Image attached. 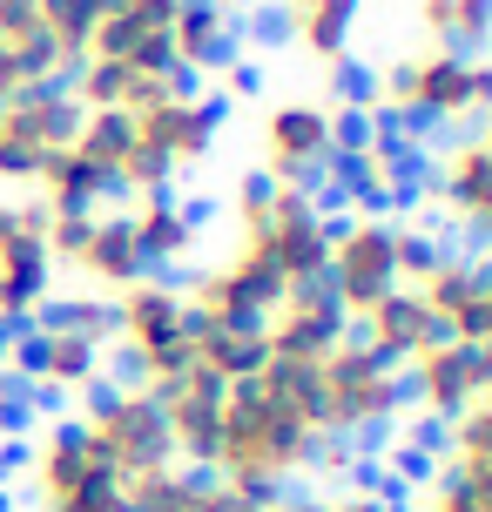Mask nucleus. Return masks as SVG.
I'll use <instances>...</instances> for the list:
<instances>
[{
  "label": "nucleus",
  "instance_id": "obj_1",
  "mask_svg": "<svg viewBox=\"0 0 492 512\" xmlns=\"http://www.w3.org/2000/svg\"><path fill=\"white\" fill-rule=\"evenodd\" d=\"M331 465H351V452L324 432L317 364L263 358L257 371L223 384L216 445H209V465H203L216 486H230L243 506H257L270 492H290V479L331 472Z\"/></svg>",
  "mask_w": 492,
  "mask_h": 512
},
{
  "label": "nucleus",
  "instance_id": "obj_2",
  "mask_svg": "<svg viewBox=\"0 0 492 512\" xmlns=\"http://www.w3.org/2000/svg\"><path fill=\"white\" fill-rule=\"evenodd\" d=\"M230 223H236L230 256L257 283H270L277 297H284V290H304V283H324L331 216H324L317 196L277 189V182H263V176H243L236 196H230Z\"/></svg>",
  "mask_w": 492,
  "mask_h": 512
},
{
  "label": "nucleus",
  "instance_id": "obj_3",
  "mask_svg": "<svg viewBox=\"0 0 492 512\" xmlns=\"http://www.w3.org/2000/svg\"><path fill=\"white\" fill-rule=\"evenodd\" d=\"M364 115L405 128H479L492 115V54L425 41L378 68V81L364 88Z\"/></svg>",
  "mask_w": 492,
  "mask_h": 512
},
{
  "label": "nucleus",
  "instance_id": "obj_4",
  "mask_svg": "<svg viewBox=\"0 0 492 512\" xmlns=\"http://www.w3.org/2000/svg\"><path fill=\"white\" fill-rule=\"evenodd\" d=\"M75 432L88 438V452L108 465L115 486H135V479H156L176 465V445H169V425H162V405L149 384H102L88 391L75 411Z\"/></svg>",
  "mask_w": 492,
  "mask_h": 512
},
{
  "label": "nucleus",
  "instance_id": "obj_5",
  "mask_svg": "<svg viewBox=\"0 0 492 512\" xmlns=\"http://www.w3.org/2000/svg\"><path fill=\"white\" fill-rule=\"evenodd\" d=\"M317 411H324V432L337 445L385 438L405 418V378H398V364H385L378 351H364L358 337L344 331L331 344V358L317 364Z\"/></svg>",
  "mask_w": 492,
  "mask_h": 512
},
{
  "label": "nucleus",
  "instance_id": "obj_6",
  "mask_svg": "<svg viewBox=\"0 0 492 512\" xmlns=\"http://www.w3.org/2000/svg\"><path fill=\"white\" fill-rule=\"evenodd\" d=\"M108 351L129 364L135 384H162L189 364V304L169 277H135L122 297H108Z\"/></svg>",
  "mask_w": 492,
  "mask_h": 512
},
{
  "label": "nucleus",
  "instance_id": "obj_7",
  "mask_svg": "<svg viewBox=\"0 0 492 512\" xmlns=\"http://www.w3.org/2000/svg\"><path fill=\"white\" fill-rule=\"evenodd\" d=\"M324 290H331L344 324H358L378 297L405 290L398 283V216H385V209H351L344 223H331Z\"/></svg>",
  "mask_w": 492,
  "mask_h": 512
},
{
  "label": "nucleus",
  "instance_id": "obj_8",
  "mask_svg": "<svg viewBox=\"0 0 492 512\" xmlns=\"http://www.w3.org/2000/svg\"><path fill=\"white\" fill-rule=\"evenodd\" d=\"M7 371L21 378L27 405H68V398H88L102 391V358L108 344H88V337H68V331H48V324H27L0 344Z\"/></svg>",
  "mask_w": 492,
  "mask_h": 512
},
{
  "label": "nucleus",
  "instance_id": "obj_9",
  "mask_svg": "<svg viewBox=\"0 0 492 512\" xmlns=\"http://www.w3.org/2000/svg\"><path fill=\"white\" fill-rule=\"evenodd\" d=\"M54 297V256L41 203L0 196V344L34 324V310Z\"/></svg>",
  "mask_w": 492,
  "mask_h": 512
},
{
  "label": "nucleus",
  "instance_id": "obj_10",
  "mask_svg": "<svg viewBox=\"0 0 492 512\" xmlns=\"http://www.w3.org/2000/svg\"><path fill=\"white\" fill-rule=\"evenodd\" d=\"M257 176L277 182V189H304L317 196V182L337 169V135H331V108L317 102H277L263 108L257 128Z\"/></svg>",
  "mask_w": 492,
  "mask_h": 512
},
{
  "label": "nucleus",
  "instance_id": "obj_11",
  "mask_svg": "<svg viewBox=\"0 0 492 512\" xmlns=\"http://www.w3.org/2000/svg\"><path fill=\"white\" fill-rule=\"evenodd\" d=\"M75 122H81V108L68 95V81L7 95L0 102V189H34L41 162L75 135Z\"/></svg>",
  "mask_w": 492,
  "mask_h": 512
},
{
  "label": "nucleus",
  "instance_id": "obj_12",
  "mask_svg": "<svg viewBox=\"0 0 492 512\" xmlns=\"http://www.w3.org/2000/svg\"><path fill=\"white\" fill-rule=\"evenodd\" d=\"M129 135L142 155H156L162 176L182 182L196 176L209 155H216V135H223V102L216 95H196V88H182V95H162V102L135 108L129 115Z\"/></svg>",
  "mask_w": 492,
  "mask_h": 512
},
{
  "label": "nucleus",
  "instance_id": "obj_13",
  "mask_svg": "<svg viewBox=\"0 0 492 512\" xmlns=\"http://www.w3.org/2000/svg\"><path fill=\"white\" fill-rule=\"evenodd\" d=\"M169 27H176V0H102V14H95V27H88L81 61L176 68V61H169Z\"/></svg>",
  "mask_w": 492,
  "mask_h": 512
},
{
  "label": "nucleus",
  "instance_id": "obj_14",
  "mask_svg": "<svg viewBox=\"0 0 492 512\" xmlns=\"http://www.w3.org/2000/svg\"><path fill=\"white\" fill-rule=\"evenodd\" d=\"M54 270H68L75 290H88V297H122L135 277H149V263L129 236V216H115V209H88L81 236L68 243V256Z\"/></svg>",
  "mask_w": 492,
  "mask_h": 512
},
{
  "label": "nucleus",
  "instance_id": "obj_15",
  "mask_svg": "<svg viewBox=\"0 0 492 512\" xmlns=\"http://www.w3.org/2000/svg\"><path fill=\"white\" fill-rule=\"evenodd\" d=\"M432 203L459 223V230L492 250V155L472 135H445V149L432 155Z\"/></svg>",
  "mask_w": 492,
  "mask_h": 512
},
{
  "label": "nucleus",
  "instance_id": "obj_16",
  "mask_svg": "<svg viewBox=\"0 0 492 512\" xmlns=\"http://www.w3.org/2000/svg\"><path fill=\"white\" fill-rule=\"evenodd\" d=\"M257 331H263V358L324 364V358H331V344L351 331V324L337 317V304H331L324 283H304V290H284V297H277V310L263 317Z\"/></svg>",
  "mask_w": 492,
  "mask_h": 512
},
{
  "label": "nucleus",
  "instance_id": "obj_17",
  "mask_svg": "<svg viewBox=\"0 0 492 512\" xmlns=\"http://www.w3.org/2000/svg\"><path fill=\"white\" fill-rule=\"evenodd\" d=\"M398 378H405V405H418L432 425H445L452 411L479 398V358L472 344H452V337H432L412 364H398Z\"/></svg>",
  "mask_w": 492,
  "mask_h": 512
},
{
  "label": "nucleus",
  "instance_id": "obj_18",
  "mask_svg": "<svg viewBox=\"0 0 492 512\" xmlns=\"http://www.w3.org/2000/svg\"><path fill=\"white\" fill-rule=\"evenodd\" d=\"M182 88H196L182 68H135V61H75L68 68L75 108H108V115H135V108L182 95Z\"/></svg>",
  "mask_w": 492,
  "mask_h": 512
},
{
  "label": "nucleus",
  "instance_id": "obj_19",
  "mask_svg": "<svg viewBox=\"0 0 492 512\" xmlns=\"http://www.w3.org/2000/svg\"><path fill=\"white\" fill-rule=\"evenodd\" d=\"M156 405H162V425H169V445H176V465H182V472H203L209 445H216V405H223V384L182 364L176 378L156 391Z\"/></svg>",
  "mask_w": 492,
  "mask_h": 512
},
{
  "label": "nucleus",
  "instance_id": "obj_20",
  "mask_svg": "<svg viewBox=\"0 0 492 512\" xmlns=\"http://www.w3.org/2000/svg\"><path fill=\"white\" fill-rule=\"evenodd\" d=\"M243 48V21L230 0H176V27H169V61L196 81L209 68H230Z\"/></svg>",
  "mask_w": 492,
  "mask_h": 512
},
{
  "label": "nucleus",
  "instance_id": "obj_21",
  "mask_svg": "<svg viewBox=\"0 0 492 512\" xmlns=\"http://www.w3.org/2000/svg\"><path fill=\"white\" fill-rule=\"evenodd\" d=\"M364 0H277V27L304 61H317L324 75H337L351 61V34H358Z\"/></svg>",
  "mask_w": 492,
  "mask_h": 512
},
{
  "label": "nucleus",
  "instance_id": "obj_22",
  "mask_svg": "<svg viewBox=\"0 0 492 512\" xmlns=\"http://www.w3.org/2000/svg\"><path fill=\"white\" fill-rule=\"evenodd\" d=\"M122 216H129V236H135V250H142V263H149V277H162V270L189 263L203 203H176V189H162V196H135Z\"/></svg>",
  "mask_w": 492,
  "mask_h": 512
},
{
  "label": "nucleus",
  "instance_id": "obj_23",
  "mask_svg": "<svg viewBox=\"0 0 492 512\" xmlns=\"http://www.w3.org/2000/svg\"><path fill=\"white\" fill-rule=\"evenodd\" d=\"M351 337H358L364 351H378L385 364H412L418 351L439 337V324H432V310L418 304L412 290H391V297H378V304L351 324Z\"/></svg>",
  "mask_w": 492,
  "mask_h": 512
},
{
  "label": "nucleus",
  "instance_id": "obj_24",
  "mask_svg": "<svg viewBox=\"0 0 492 512\" xmlns=\"http://www.w3.org/2000/svg\"><path fill=\"white\" fill-rule=\"evenodd\" d=\"M122 499H129V512H250L230 486H216L209 472H182V465L122 486Z\"/></svg>",
  "mask_w": 492,
  "mask_h": 512
},
{
  "label": "nucleus",
  "instance_id": "obj_25",
  "mask_svg": "<svg viewBox=\"0 0 492 512\" xmlns=\"http://www.w3.org/2000/svg\"><path fill=\"white\" fill-rule=\"evenodd\" d=\"M48 81H68V68H61L54 41L41 34V21L34 14L0 21V102L7 95H27V88H48Z\"/></svg>",
  "mask_w": 492,
  "mask_h": 512
},
{
  "label": "nucleus",
  "instance_id": "obj_26",
  "mask_svg": "<svg viewBox=\"0 0 492 512\" xmlns=\"http://www.w3.org/2000/svg\"><path fill=\"white\" fill-rule=\"evenodd\" d=\"M263 364V331L257 324H196L189 317V371L216 384H236L243 371Z\"/></svg>",
  "mask_w": 492,
  "mask_h": 512
},
{
  "label": "nucleus",
  "instance_id": "obj_27",
  "mask_svg": "<svg viewBox=\"0 0 492 512\" xmlns=\"http://www.w3.org/2000/svg\"><path fill=\"white\" fill-rule=\"evenodd\" d=\"M344 189L358 209H385L391 196H405V155L391 149V128L378 122L364 135V149L344 155Z\"/></svg>",
  "mask_w": 492,
  "mask_h": 512
},
{
  "label": "nucleus",
  "instance_id": "obj_28",
  "mask_svg": "<svg viewBox=\"0 0 492 512\" xmlns=\"http://www.w3.org/2000/svg\"><path fill=\"white\" fill-rule=\"evenodd\" d=\"M412 512H492V459H439Z\"/></svg>",
  "mask_w": 492,
  "mask_h": 512
},
{
  "label": "nucleus",
  "instance_id": "obj_29",
  "mask_svg": "<svg viewBox=\"0 0 492 512\" xmlns=\"http://www.w3.org/2000/svg\"><path fill=\"white\" fill-rule=\"evenodd\" d=\"M34 203L41 209H102L108 203V182L81 162L68 142L41 162V176H34Z\"/></svg>",
  "mask_w": 492,
  "mask_h": 512
},
{
  "label": "nucleus",
  "instance_id": "obj_30",
  "mask_svg": "<svg viewBox=\"0 0 492 512\" xmlns=\"http://www.w3.org/2000/svg\"><path fill=\"white\" fill-rule=\"evenodd\" d=\"M418 34L439 48H486L492 41V0H418Z\"/></svg>",
  "mask_w": 492,
  "mask_h": 512
},
{
  "label": "nucleus",
  "instance_id": "obj_31",
  "mask_svg": "<svg viewBox=\"0 0 492 512\" xmlns=\"http://www.w3.org/2000/svg\"><path fill=\"white\" fill-rule=\"evenodd\" d=\"M439 337H452V344H492V250L472 256V283H466V297H459V310L439 324Z\"/></svg>",
  "mask_w": 492,
  "mask_h": 512
},
{
  "label": "nucleus",
  "instance_id": "obj_32",
  "mask_svg": "<svg viewBox=\"0 0 492 512\" xmlns=\"http://www.w3.org/2000/svg\"><path fill=\"white\" fill-rule=\"evenodd\" d=\"M34 324L48 331H68V337H88V344H108V297H88V290H68V297H48L34 310Z\"/></svg>",
  "mask_w": 492,
  "mask_h": 512
},
{
  "label": "nucleus",
  "instance_id": "obj_33",
  "mask_svg": "<svg viewBox=\"0 0 492 512\" xmlns=\"http://www.w3.org/2000/svg\"><path fill=\"white\" fill-rule=\"evenodd\" d=\"M445 459H492V391L445 418Z\"/></svg>",
  "mask_w": 492,
  "mask_h": 512
},
{
  "label": "nucleus",
  "instance_id": "obj_34",
  "mask_svg": "<svg viewBox=\"0 0 492 512\" xmlns=\"http://www.w3.org/2000/svg\"><path fill=\"white\" fill-rule=\"evenodd\" d=\"M439 250H445V243L425 230V223H398V283L412 290V283L425 277V263H432Z\"/></svg>",
  "mask_w": 492,
  "mask_h": 512
},
{
  "label": "nucleus",
  "instance_id": "obj_35",
  "mask_svg": "<svg viewBox=\"0 0 492 512\" xmlns=\"http://www.w3.org/2000/svg\"><path fill=\"white\" fill-rule=\"evenodd\" d=\"M34 512H129V499H122L115 479H102V486L75 492V499H61V506H34Z\"/></svg>",
  "mask_w": 492,
  "mask_h": 512
},
{
  "label": "nucleus",
  "instance_id": "obj_36",
  "mask_svg": "<svg viewBox=\"0 0 492 512\" xmlns=\"http://www.w3.org/2000/svg\"><path fill=\"white\" fill-rule=\"evenodd\" d=\"M324 512H398L378 486H351V492H337V499H324Z\"/></svg>",
  "mask_w": 492,
  "mask_h": 512
},
{
  "label": "nucleus",
  "instance_id": "obj_37",
  "mask_svg": "<svg viewBox=\"0 0 492 512\" xmlns=\"http://www.w3.org/2000/svg\"><path fill=\"white\" fill-rule=\"evenodd\" d=\"M21 411H27V391H21V378L7 371V358H0V432H14Z\"/></svg>",
  "mask_w": 492,
  "mask_h": 512
},
{
  "label": "nucleus",
  "instance_id": "obj_38",
  "mask_svg": "<svg viewBox=\"0 0 492 512\" xmlns=\"http://www.w3.org/2000/svg\"><path fill=\"white\" fill-rule=\"evenodd\" d=\"M250 512H324V499H304V492H270Z\"/></svg>",
  "mask_w": 492,
  "mask_h": 512
},
{
  "label": "nucleus",
  "instance_id": "obj_39",
  "mask_svg": "<svg viewBox=\"0 0 492 512\" xmlns=\"http://www.w3.org/2000/svg\"><path fill=\"white\" fill-rule=\"evenodd\" d=\"M230 95H257V75L250 68H230Z\"/></svg>",
  "mask_w": 492,
  "mask_h": 512
},
{
  "label": "nucleus",
  "instance_id": "obj_40",
  "mask_svg": "<svg viewBox=\"0 0 492 512\" xmlns=\"http://www.w3.org/2000/svg\"><path fill=\"white\" fill-rule=\"evenodd\" d=\"M472 142H479V149L492 155V115H486V122H479V128H472Z\"/></svg>",
  "mask_w": 492,
  "mask_h": 512
}]
</instances>
